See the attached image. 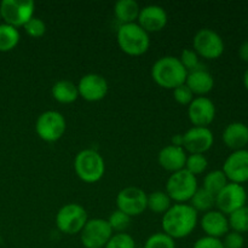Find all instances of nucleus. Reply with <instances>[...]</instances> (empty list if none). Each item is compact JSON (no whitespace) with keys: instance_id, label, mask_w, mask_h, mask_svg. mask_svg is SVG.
<instances>
[{"instance_id":"37","label":"nucleus","mask_w":248,"mask_h":248,"mask_svg":"<svg viewBox=\"0 0 248 248\" xmlns=\"http://www.w3.org/2000/svg\"><path fill=\"white\" fill-rule=\"evenodd\" d=\"M193 248H224V246H223V242L220 239L203 236L194 244Z\"/></svg>"},{"instance_id":"13","label":"nucleus","mask_w":248,"mask_h":248,"mask_svg":"<svg viewBox=\"0 0 248 248\" xmlns=\"http://www.w3.org/2000/svg\"><path fill=\"white\" fill-rule=\"evenodd\" d=\"M215 142L213 132L208 127L193 126L183 133V149L190 154H205Z\"/></svg>"},{"instance_id":"28","label":"nucleus","mask_w":248,"mask_h":248,"mask_svg":"<svg viewBox=\"0 0 248 248\" xmlns=\"http://www.w3.org/2000/svg\"><path fill=\"white\" fill-rule=\"evenodd\" d=\"M229 220V227L232 229V232H248V206L239 208L237 211L232 212L228 217Z\"/></svg>"},{"instance_id":"15","label":"nucleus","mask_w":248,"mask_h":248,"mask_svg":"<svg viewBox=\"0 0 248 248\" xmlns=\"http://www.w3.org/2000/svg\"><path fill=\"white\" fill-rule=\"evenodd\" d=\"M222 171L230 183L242 184L248 182V150L232 152L225 160Z\"/></svg>"},{"instance_id":"17","label":"nucleus","mask_w":248,"mask_h":248,"mask_svg":"<svg viewBox=\"0 0 248 248\" xmlns=\"http://www.w3.org/2000/svg\"><path fill=\"white\" fill-rule=\"evenodd\" d=\"M167 19L169 17L164 7L159 5H148L140 9L137 23L149 34L162 31L166 27Z\"/></svg>"},{"instance_id":"38","label":"nucleus","mask_w":248,"mask_h":248,"mask_svg":"<svg viewBox=\"0 0 248 248\" xmlns=\"http://www.w3.org/2000/svg\"><path fill=\"white\" fill-rule=\"evenodd\" d=\"M239 56L244 62H248V40L240 46Z\"/></svg>"},{"instance_id":"36","label":"nucleus","mask_w":248,"mask_h":248,"mask_svg":"<svg viewBox=\"0 0 248 248\" xmlns=\"http://www.w3.org/2000/svg\"><path fill=\"white\" fill-rule=\"evenodd\" d=\"M222 242L224 248H244L245 246L244 236H242V234L236 232H228Z\"/></svg>"},{"instance_id":"24","label":"nucleus","mask_w":248,"mask_h":248,"mask_svg":"<svg viewBox=\"0 0 248 248\" xmlns=\"http://www.w3.org/2000/svg\"><path fill=\"white\" fill-rule=\"evenodd\" d=\"M172 200L167 195L166 191L156 190L148 195L147 208L156 215L164 216L171 208Z\"/></svg>"},{"instance_id":"25","label":"nucleus","mask_w":248,"mask_h":248,"mask_svg":"<svg viewBox=\"0 0 248 248\" xmlns=\"http://www.w3.org/2000/svg\"><path fill=\"white\" fill-rule=\"evenodd\" d=\"M19 31L15 27L6 23L0 24V52L11 51L18 45Z\"/></svg>"},{"instance_id":"5","label":"nucleus","mask_w":248,"mask_h":248,"mask_svg":"<svg viewBox=\"0 0 248 248\" xmlns=\"http://www.w3.org/2000/svg\"><path fill=\"white\" fill-rule=\"evenodd\" d=\"M198 179L186 170H181L169 177L166 183V193L176 203H186L190 201L198 190Z\"/></svg>"},{"instance_id":"29","label":"nucleus","mask_w":248,"mask_h":248,"mask_svg":"<svg viewBox=\"0 0 248 248\" xmlns=\"http://www.w3.org/2000/svg\"><path fill=\"white\" fill-rule=\"evenodd\" d=\"M208 166V161L203 154H190L186 156V167L184 170L189 172V173L194 174V176H199V174L203 173Z\"/></svg>"},{"instance_id":"10","label":"nucleus","mask_w":248,"mask_h":248,"mask_svg":"<svg viewBox=\"0 0 248 248\" xmlns=\"http://www.w3.org/2000/svg\"><path fill=\"white\" fill-rule=\"evenodd\" d=\"M194 51L199 57L217 60L224 52V41L218 33L208 28L200 29L193 39Z\"/></svg>"},{"instance_id":"32","label":"nucleus","mask_w":248,"mask_h":248,"mask_svg":"<svg viewBox=\"0 0 248 248\" xmlns=\"http://www.w3.org/2000/svg\"><path fill=\"white\" fill-rule=\"evenodd\" d=\"M104 248H137L133 237L127 232H115Z\"/></svg>"},{"instance_id":"9","label":"nucleus","mask_w":248,"mask_h":248,"mask_svg":"<svg viewBox=\"0 0 248 248\" xmlns=\"http://www.w3.org/2000/svg\"><path fill=\"white\" fill-rule=\"evenodd\" d=\"M113 230L108 220L102 218L89 219L80 232V240L85 248H104L110 237Z\"/></svg>"},{"instance_id":"34","label":"nucleus","mask_w":248,"mask_h":248,"mask_svg":"<svg viewBox=\"0 0 248 248\" xmlns=\"http://www.w3.org/2000/svg\"><path fill=\"white\" fill-rule=\"evenodd\" d=\"M24 31L31 38H41L46 33V23L39 17L33 16L23 26Z\"/></svg>"},{"instance_id":"26","label":"nucleus","mask_w":248,"mask_h":248,"mask_svg":"<svg viewBox=\"0 0 248 248\" xmlns=\"http://www.w3.org/2000/svg\"><path fill=\"white\" fill-rule=\"evenodd\" d=\"M189 205L196 211V212H208L216 206V196L208 193L203 188H199L189 201Z\"/></svg>"},{"instance_id":"12","label":"nucleus","mask_w":248,"mask_h":248,"mask_svg":"<svg viewBox=\"0 0 248 248\" xmlns=\"http://www.w3.org/2000/svg\"><path fill=\"white\" fill-rule=\"evenodd\" d=\"M246 201L247 194L244 186L230 182L216 195V206L218 211L225 216L232 215L239 208L246 206Z\"/></svg>"},{"instance_id":"14","label":"nucleus","mask_w":248,"mask_h":248,"mask_svg":"<svg viewBox=\"0 0 248 248\" xmlns=\"http://www.w3.org/2000/svg\"><path fill=\"white\" fill-rule=\"evenodd\" d=\"M77 86L79 97L87 102L102 101L108 93V82L106 78L94 73L84 75Z\"/></svg>"},{"instance_id":"39","label":"nucleus","mask_w":248,"mask_h":248,"mask_svg":"<svg viewBox=\"0 0 248 248\" xmlns=\"http://www.w3.org/2000/svg\"><path fill=\"white\" fill-rule=\"evenodd\" d=\"M244 84H245V87L248 90V68L246 72H245V75H244Z\"/></svg>"},{"instance_id":"20","label":"nucleus","mask_w":248,"mask_h":248,"mask_svg":"<svg viewBox=\"0 0 248 248\" xmlns=\"http://www.w3.org/2000/svg\"><path fill=\"white\" fill-rule=\"evenodd\" d=\"M184 84L193 92L194 96L205 97L213 90L215 79H213L212 74L207 72L205 68H199V69L188 73Z\"/></svg>"},{"instance_id":"35","label":"nucleus","mask_w":248,"mask_h":248,"mask_svg":"<svg viewBox=\"0 0 248 248\" xmlns=\"http://www.w3.org/2000/svg\"><path fill=\"white\" fill-rule=\"evenodd\" d=\"M172 91H173L174 101L178 104H181V106H189V104L191 103V101L195 98L193 92L188 89V86H186V84L176 87V89L172 90Z\"/></svg>"},{"instance_id":"31","label":"nucleus","mask_w":248,"mask_h":248,"mask_svg":"<svg viewBox=\"0 0 248 248\" xmlns=\"http://www.w3.org/2000/svg\"><path fill=\"white\" fill-rule=\"evenodd\" d=\"M143 248H176V242L164 232H156L148 237Z\"/></svg>"},{"instance_id":"2","label":"nucleus","mask_w":248,"mask_h":248,"mask_svg":"<svg viewBox=\"0 0 248 248\" xmlns=\"http://www.w3.org/2000/svg\"><path fill=\"white\" fill-rule=\"evenodd\" d=\"M188 72L178 57L165 56L159 58L152 67V78L155 84L166 90H174L186 82Z\"/></svg>"},{"instance_id":"3","label":"nucleus","mask_w":248,"mask_h":248,"mask_svg":"<svg viewBox=\"0 0 248 248\" xmlns=\"http://www.w3.org/2000/svg\"><path fill=\"white\" fill-rule=\"evenodd\" d=\"M116 39L120 50L128 56L144 55L150 46L149 34L137 22L121 24L118 29Z\"/></svg>"},{"instance_id":"40","label":"nucleus","mask_w":248,"mask_h":248,"mask_svg":"<svg viewBox=\"0 0 248 248\" xmlns=\"http://www.w3.org/2000/svg\"><path fill=\"white\" fill-rule=\"evenodd\" d=\"M0 19H1V16H0Z\"/></svg>"},{"instance_id":"4","label":"nucleus","mask_w":248,"mask_h":248,"mask_svg":"<svg viewBox=\"0 0 248 248\" xmlns=\"http://www.w3.org/2000/svg\"><path fill=\"white\" fill-rule=\"evenodd\" d=\"M74 170L82 182L91 184L101 181L106 172V164L97 150L84 149L75 156Z\"/></svg>"},{"instance_id":"19","label":"nucleus","mask_w":248,"mask_h":248,"mask_svg":"<svg viewBox=\"0 0 248 248\" xmlns=\"http://www.w3.org/2000/svg\"><path fill=\"white\" fill-rule=\"evenodd\" d=\"M186 156L188 155L183 148L170 144L160 150L159 155H157V161L162 169L174 173V172L184 170Z\"/></svg>"},{"instance_id":"7","label":"nucleus","mask_w":248,"mask_h":248,"mask_svg":"<svg viewBox=\"0 0 248 248\" xmlns=\"http://www.w3.org/2000/svg\"><path fill=\"white\" fill-rule=\"evenodd\" d=\"M67 128L65 119L60 111L46 110L38 116L35 123V132L39 138L45 142H57L63 137Z\"/></svg>"},{"instance_id":"30","label":"nucleus","mask_w":248,"mask_h":248,"mask_svg":"<svg viewBox=\"0 0 248 248\" xmlns=\"http://www.w3.org/2000/svg\"><path fill=\"white\" fill-rule=\"evenodd\" d=\"M109 225H110L113 232H125L126 229L128 228L131 223V217H128L127 215H125L121 211L115 210L114 212H111V215L109 216L108 219Z\"/></svg>"},{"instance_id":"21","label":"nucleus","mask_w":248,"mask_h":248,"mask_svg":"<svg viewBox=\"0 0 248 248\" xmlns=\"http://www.w3.org/2000/svg\"><path fill=\"white\" fill-rule=\"evenodd\" d=\"M223 142L234 152L245 149L248 144V126L244 123L229 124L223 131Z\"/></svg>"},{"instance_id":"18","label":"nucleus","mask_w":248,"mask_h":248,"mask_svg":"<svg viewBox=\"0 0 248 248\" xmlns=\"http://www.w3.org/2000/svg\"><path fill=\"white\" fill-rule=\"evenodd\" d=\"M201 228L205 232L206 236L220 239L229 232V220L224 213L219 211H208L203 213L201 218Z\"/></svg>"},{"instance_id":"11","label":"nucleus","mask_w":248,"mask_h":248,"mask_svg":"<svg viewBox=\"0 0 248 248\" xmlns=\"http://www.w3.org/2000/svg\"><path fill=\"white\" fill-rule=\"evenodd\" d=\"M148 195L144 190L137 186H127L119 191L116 196L118 210L128 217H137L147 210Z\"/></svg>"},{"instance_id":"41","label":"nucleus","mask_w":248,"mask_h":248,"mask_svg":"<svg viewBox=\"0 0 248 248\" xmlns=\"http://www.w3.org/2000/svg\"><path fill=\"white\" fill-rule=\"evenodd\" d=\"M183 248H186V247H183Z\"/></svg>"},{"instance_id":"16","label":"nucleus","mask_w":248,"mask_h":248,"mask_svg":"<svg viewBox=\"0 0 248 248\" xmlns=\"http://www.w3.org/2000/svg\"><path fill=\"white\" fill-rule=\"evenodd\" d=\"M188 118L195 127H208L216 118V106L207 97H195L188 106Z\"/></svg>"},{"instance_id":"22","label":"nucleus","mask_w":248,"mask_h":248,"mask_svg":"<svg viewBox=\"0 0 248 248\" xmlns=\"http://www.w3.org/2000/svg\"><path fill=\"white\" fill-rule=\"evenodd\" d=\"M51 94L53 99L61 104L74 103L79 98L78 86L69 80H60L51 89Z\"/></svg>"},{"instance_id":"23","label":"nucleus","mask_w":248,"mask_h":248,"mask_svg":"<svg viewBox=\"0 0 248 248\" xmlns=\"http://www.w3.org/2000/svg\"><path fill=\"white\" fill-rule=\"evenodd\" d=\"M140 11V5L135 0H119L114 5V15L121 24L136 23Z\"/></svg>"},{"instance_id":"6","label":"nucleus","mask_w":248,"mask_h":248,"mask_svg":"<svg viewBox=\"0 0 248 248\" xmlns=\"http://www.w3.org/2000/svg\"><path fill=\"white\" fill-rule=\"evenodd\" d=\"M87 220L86 210L79 203H67L60 208L55 218L57 229L65 235L80 234Z\"/></svg>"},{"instance_id":"33","label":"nucleus","mask_w":248,"mask_h":248,"mask_svg":"<svg viewBox=\"0 0 248 248\" xmlns=\"http://www.w3.org/2000/svg\"><path fill=\"white\" fill-rule=\"evenodd\" d=\"M181 61L182 65L186 68V72H193V70L201 68L200 61H199V55L191 48H184L181 53V57H178Z\"/></svg>"},{"instance_id":"1","label":"nucleus","mask_w":248,"mask_h":248,"mask_svg":"<svg viewBox=\"0 0 248 248\" xmlns=\"http://www.w3.org/2000/svg\"><path fill=\"white\" fill-rule=\"evenodd\" d=\"M199 213L189 203H174L162 216V230L172 239H184L195 229Z\"/></svg>"},{"instance_id":"27","label":"nucleus","mask_w":248,"mask_h":248,"mask_svg":"<svg viewBox=\"0 0 248 248\" xmlns=\"http://www.w3.org/2000/svg\"><path fill=\"white\" fill-rule=\"evenodd\" d=\"M228 183H229V181H228L224 172L222 170H215V171L208 172L205 176L202 188L216 196Z\"/></svg>"},{"instance_id":"8","label":"nucleus","mask_w":248,"mask_h":248,"mask_svg":"<svg viewBox=\"0 0 248 248\" xmlns=\"http://www.w3.org/2000/svg\"><path fill=\"white\" fill-rule=\"evenodd\" d=\"M35 4L31 0H4L0 4V16L5 23L18 28L34 16Z\"/></svg>"}]
</instances>
